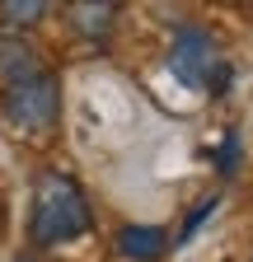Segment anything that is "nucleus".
Instances as JSON below:
<instances>
[{
    "label": "nucleus",
    "instance_id": "obj_4",
    "mask_svg": "<svg viewBox=\"0 0 253 262\" xmlns=\"http://www.w3.org/2000/svg\"><path fill=\"white\" fill-rule=\"evenodd\" d=\"M169 244H174L169 229H160V225H126L117 234L122 257H132V262H160L169 253Z\"/></svg>",
    "mask_w": 253,
    "mask_h": 262
},
{
    "label": "nucleus",
    "instance_id": "obj_7",
    "mask_svg": "<svg viewBox=\"0 0 253 262\" xmlns=\"http://www.w3.org/2000/svg\"><path fill=\"white\" fill-rule=\"evenodd\" d=\"M43 14H47L43 0H5V5H0V19H5L10 28H28V24H38Z\"/></svg>",
    "mask_w": 253,
    "mask_h": 262
},
{
    "label": "nucleus",
    "instance_id": "obj_10",
    "mask_svg": "<svg viewBox=\"0 0 253 262\" xmlns=\"http://www.w3.org/2000/svg\"><path fill=\"white\" fill-rule=\"evenodd\" d=\"M14 262H33V257H14Z\"/></svg>",
    "mask_w": 253,
    "mask_h": 262
},
{
    "label": "nucleus",
    "instance_id": "obj_1",
    "mask_svg": "<svg viewBox=\"0 0 253 262\" xmlns=\"http://www.w3.org/2000/svg\"><path fill=\"white\" fill-rule=\"evenodd\" d=\"M94 225L89 202L75 178L66 173H43L38 192H33V220H28V234H33L38 248H56V244H71L80 239L85 229Z\"/></svg>",
    "mask_w": 253,
    "mask_h": 262
},
{
    "label": "nucleus",
    "instance_id": "obj_5",
    "mask_svg": "<svg viewBox=\"0 0 253 262\" xmlns=\"http://www.w3.org/2000/svg\"><path fill=\"white\" fill-rule=\"evenodd\" d=\"M33 75H43L38 52L28 42H19V38H5V42H0V84L14 89V84H28Z\"/></svg>",
    "mask_w": 253,
    "mask_h": 262
},
{
    "label": "nucleus",
    "instance_id": "obj_2",
    "mask_svg": "<svg viewBox=\"0 0 253 262\" xmlns=\"http://www.w3.org/2000/svg\"><path fill=\"white\" fill-rule=\"evenodd\" d=\"M5 117H10L19 131H28V136L52 131L56 117H61V80H56L52 71H43V75H33L28 84L5 89Z\"/></svg>",
    "mask_w": 253,
    "mask_h": 262
},
{
    "label": "nucleus",
    "instance_id": "obj_6",
    "mask_svg": "<svg viewBox=\"0 0 253 262\" xmlns=\"http://www.w3.org/2000/svg\"><path fill=\"white\" fill-rule=\"evenodd\" d=\"M113 19H117V5H108V0H80V5H71V24L85 33V38H103V33L113 28Z\"/></svg>",
    "mask_w": 253,
    "mask_h": 262
},
{
    "label": "nucleus",
    "instance_id": "obj_8",
    "mask_svg": "<svg viewBox=\"0 0 253 262\" xmlns=\"http://www.w3.org/2000/svg\"><path fill=\"white\" fill-rule=\"evenodd\" d=\"M211 211H216V196H206V202H202V206H197L193 215H187V225H183V234H178L174 244H187V239H193V234H197V225H202V220H206Z\"/></svg>",
    "mask_w": 253,
    "mask_h": 262
},
{
    "label": "nucleus",
    "instance_id": "obj_3",
    "mask_svg": "<svg viewBox=\"0 0 253 262\" xmlns=\"http://www.w3.org/2000/svg\"><path fill=\"white\" fill-rule=\"evenodd\" d=\"M216 42H211V33L197 28V24H187L174 33V47H169V71L187 84V89H206L211 71H216Z\"/></svg>",
    "mask_w": 253,
    "mask_h": 262
},
{
    "label": "nucleus",
    "instance_id": "obj_9",
    "mask_svg": "<svg viewBox=\"0 0 253 262\" xmlns=\"http://www.w3.org/2000/svg\"><path fill=\"white\" fill-rule=\"evenodd\" d=\"M239 164V136H225V145H220V173H235Z\"/></svg>",
    "mask_w": 253,
    "mask_h": 262
}]
</instances>
